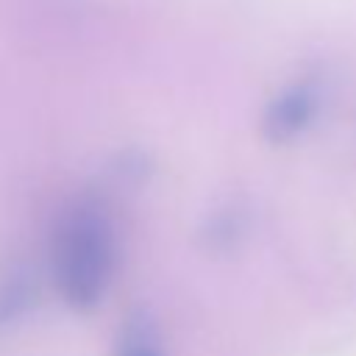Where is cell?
Here are the masks:
<instances>
[{
	"mask_svg": "<svg viewBox=\"0 0 356 356\" xmlns=\"http://www.w3.org/2000/svg\"><path fill=\"white\" fill-rule=\"evenodd\" d=\"M108 261H111V248L103 220L86 211L75 214L67 222L58 245V270H61L64 292L75 303H92L103 292Z\"/></svg>",
	"mask_w": 356,
	"mask_h": 356,
	"instance_id": "cell-1",
	"label": "cell"
},
{
	"mask_svg": "<svg viewBox=\"0 0 356 356\" xmlns=\"http://www.w3.org/2000/svg\"><path fill=\"white\" fill-rule=\"evenodd\" d=\"M125 356H153V350L150 348H128Z\"/></svg>",
	"mask_w": 356,
	"mask_h": 356,
	"instance_id": "cell-2",
	"label": "cell"
}]
</instances>
